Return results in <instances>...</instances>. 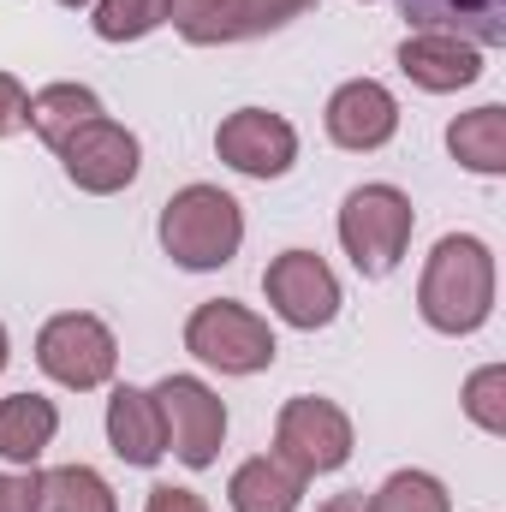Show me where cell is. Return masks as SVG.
Here are the masks:
<instances>
[{
  "label": "cell",
  "mask_w": 506,
  "mask_h": 512,
  "mask_svg": "<svg viewBox=\"0 0 506 512\" xmlns=\"http://www.w3.org/2000/svg\"><path fill=\"white\" fill-rule=\"evenodd\" d=\"M417 310L435 334H477L495 310V256L471 233H447L417 280Z\"/></svg>",
  "instance_id": "1"
},
{
  "label": "cell",
  "mask_w": 506,
  "mask_h": 512,
  "mask_svg": "<svg viewBox=\"0 0 506 512\" xmlns=\"http://www.w3.org/2000/svg\"><path fill=\"white\" fill-rule=\"evenodd\" d=\"M245 245V209L221 185H185L161 209V251L179 268H227Z\"/></svg>",
  "instance_id": "2"
},
{
  "label": "cell",
  "mask_w": 506,
  "mask_h": 512,
  "mask_svg": "<svg viewBox=\"0 0 506 512\" xmlns=\"http://www.w3.org/2000/svg\"><path fill=\"white\" fill-rule=\"evenodd\" d=\"M411 227H417V209L399 185H358L340 209V245L370 280L393 274V262L411 245Z\"/></svg>",
  "instance_id": "3"
},
{
  "label": "cell",
  "mask_w": 506,
  "mask_h": 512,
  "mask_svg": "<svg viewBox=\"0 0 506 512\" xmlns=\"http://www.w3.org/2000/svg\"><path fill=\"white\" fill-rule=\"evenodd\" d=\"M185 352L215 364L221 376H256V370L274 364L280 346H274V334H268V322L256 310L233 304V298H209L185 322Z\"/></svg>",
  "instance_id": "4"
},
{
  "label": "cell",
  "mask_w": 506,
  "mask_h": 512,
  "mask_svg": "<svg viewBox=\"0 0 506 512\" xmlns=\"http://www.w3.org/2000/svg\"><path fill=\"white\" fill-rule=\"evenodd\" d=\"M274 459H286L298 477H328L352 459V417L334 399L298 393L274 417Z\"/></svg>",
  "instance_id": "5"
},
{
  "label": "cell",
  "mask_w": 506,
  "mask_h": 512,
  "mask_svg": "<svg viewBox=\"0 0 506 512\" xmlns=\"http://www.w3.org/2000/svg\"><path fill=\"white\" fill-rule=\"evenodd\" d=\"M36 364H42L60 387L90 393V387H102L108 376H114V364H120V340H114V328H108L102 316H90V310H66V316L42 322V334H36Z\"/></svg>",
  "instance_id": "6"
},
{
  "label": "cell",
  "mask_w": 506,
  "mask_h": 512,
  "mask_svg": "<svg viewBox=\"0 0 506 512\" xmlns=\"http://www.w3.org/2000/svg\"><path fill=\"white\" fill-rule=\"evenodd\" d=\"M149 393H155V411L167 429V453H179V465H191V471L215 465L221 435H227V405L215 399V387L197 376H167Z\"/></svg>",
  "instance_id": "7"
},
{
  "label": "cell",
  "mask_w": 506,
  "mask_h": 512,
  "mask_svg": "<svg viewBox=\"0 0 506 512\" xmlns=\"http://www.w3.org/2000/svg\"><path fill=\"white\" fill-rule=\"evenodd\" d=\"M262 292L274 316L292 328H328L340 316V280L316 251H280L262 274Z\"/></svg>",
  "instance_id": "8"
},
{
  "label": "cell",
  "mask_w": 506,
  "mask_h": 512,
  "mask_svg": "<svg viewBox=\"0 0 506 512\" xmlns=\"http://www.w3.org/2000/svg\"><path fill=\"white\" fill-rule=\"evenodd\" d=\"M54 155L66 161V179L78 191H90V197H114V191H126L131 179H137V137L126 126H114L108 114L90 120V126H78Z\"/></svg>",
  "instance_id": "9"
},
{
  "label": "cell",
  "mask_w": 506,
  "mask_h": 512,
  "mask_svg": "<svg viewBox=\"0 0 506 512\" xmlns=\"http://www.w3.org/2000/svg\"><path fill=\"white\" fill-rule=\"evenodd\" d=\"M215 155L245 179H280L298 161V131L268 108H239L215 131Z\"/></svg>",
  "instance_id": "10"
},
{
  "label": "cell",
  "mask_w": 506,
  "mask_h": 512,
  "mask_svg": "<svg viewBox=\"0 0 506 512\" xmlns=\"http://www.w3.org/2000/svg\"><path fill=\"white\" fill-rule=\"evenodd\" d=\"M399 131V102L376 78H352L328 96V137L340 149H381Z\"/></svg>",
  "instance_id": "11"
},
{
  "label": "cell",
  "mask_w": 506,
  "mask_h": 512,
  "mask_svg": "<svg viewBox=\"0 0 506 512\" xmlns=\"http://www.w3.org/2000/svg\"><path fill=\"white\" fill-rule=\"evenodd\" d=\"M399 12L417 30L453 36L471 48H501L506 42V0H399Z\"/></svg>",
  "instance_id": "12"
},
{
  "label": "cell",
  "mask_w": 506,
  "mask_h": 512,
  "mask_svg": "<svg viewBox=\"0 0 506 512\" xmlns=\"http://www.w3.org/2000/svg\"><path fill=\"white\" fill-rule=\"evenodd\" d=\"M399 72L417 84V90H465L483 78V54L471 42H453V36H405L399 42Z\"/></svg>",
  "instance_id": "13"
},
{
  "label": "cell",
  "mask_w": 506,
  "mask_h": 512,
  "mask_svg": "<svg viewBox=\"0 0 506 512\" xmlns=\"http://www.w3.org/2000/svg\"><path fill=\"white\" fill-rule=\"evenodd\" d=\"M108 447H114L126 465H155V459L167 453V429H161L155 393H143V387H114V399H108Z\"/></svg>",
  "instance_id": "14"
},
{
  "label": "cell",
  "mask_w": 506,
  "mask_h": 512,
  "mask_svg": "<svg viewBox=\"0 0 506 512\" xmlns=\"http://www.w3.org/2000/svg\"><path fill=\"white\" fill-rule=\"evenodd\" d=\"M54 429H60L54 399H42V393H6V399H0V459L36 465V459L48 453Z\"/></svg>",
  "instance_id": "15"
},
{
  "label": "cell",
  "mask_w": 506,
  "mask_h": 512,
  "mask_svg": "<svg viewBox=\"0 0 506 512\" xmlns=\"http://www.w3.org/2000/svg\"><path fill=\"white\" fill-rule=\"evenodd\" d=\"M227 501H233V512H298V501H304V477H298L286 459L262 453V459H245V465L233 471Z\"/></svg>",
  "instance_id": "16"
},
{
  "label": "cell",
  "mask_w": 506,
  "mask_h": 512,
  "mask_svg": "<svg viewBox=\"0 0 506 512\" xmlns=\"http://www.w3.org/2000/svg\"><path fill=\"white\" fill-rule=\"evenodd\" d=\"M90 120H102V96L84 90V84H48V90L30 96V131H36L48 149H60L72 131L90 126Z\"/></svg>",
  "instance_id": "17"
},
{
  "label": "cell",
  "mask_w": 506,
  "mask_h": 512,
  "mask_svg": "<svg viewBox=\"0 0 506 512\" xmlns=\"http://www.w3.org/2000/svg\"><path fill=\"white\" fill-rule=\"evenodd\" d=\"M447 149L453 161H465L471 173H506V108H477V114H459L447 126Z\"/></svg>",
  "instance_id": "18"
},
{
  "label": "cell",
  "mask_w": 506,
  "mask_h": 512,
  "mask_svg": "<svg viewBox=\"0 0 506 512\" xmlns=\"http://www.w3.org/2000/svg\"><path fill=\"white\" fill-rule=\"evenodd\" d=\"M167 18L197 48H215V42H239L245 36V0H173Z\"/></svg>",
  "instance_id": "19"
},
{
  "label": "cell",
  "mask_w": 506,
  "mask_h": 512,
  "mask_svg": "<svg viewBox=\"0 0 506 512\" xmlns=\"http://www.w3.org/2000/svg\"><path fill=\"white\" fill-rule=\"evenodd\" d=\"M36 512H120V501L90 465H60V471L42 477Z\"/></svg>",
  "instance_id": "20"
},
{
  "label": "cell",
  "mask_w": 506,
  "mask_h": 512,
  "mask_svg": "<svg viewBox=\"0 0 506 512\" xmlns=\"http://www.w3.org/2000/svg\"><path fill=\"white\" fill-rule=\"evenodd\" d=\"M173 0H96V36L102 42H137L155 24H167Z\"/></svg>",
  "instance_id": "21"
},
{
  "label": "cell",
  "mask_w": 506,
  "mask_h": 512,
  "mask_svg": "<svg viewBox=\"0 0 506 512\" xmlns=\"http://www.w3.org/2000/svg\"><path fill=\"white\" fill-rule=\"evenodd\" d=\"M370 512H447V489L429 471H393L370 495Z\"/></svg>",
  "instance_id": "22"
},
{
  "label": "cell",
  "mask_w": 506,
  "mask_h": 512,
  "mask_svg": "<svg viewBox=\"0 0 506 512\" xmlns=\"http://www.w3.org/2000/svg\"><path fill=\"white\" fill-rule=\"evenodd\" d=\"M465 411H471L477 429L506 435V370L501 364H489V370H477V376L465 382Z\"/></svg>",
  "instance_id": "23"
},
{
  "label": "cell",
  "mask_w": 506,
  "mask_h": 512,
  "mask_svg": "<svg viewBox=\"0 0 506 512\" xmlns=\"http://www.w3.org/2000/svg\"><path fill=\"white\" fill-rule=\"evenodd\" d=\"M316 0H245V36H262V30H280L292 18H304Z\"/></svg>",
  "instance_id": "24"
},
{
  "label": "cell",
  "mask_w": 506,
  "mask_h": 512,
  "mask_svg": "<svg viewBox=\"0 0 506 512\" xmlns=\"http://www.w3.org/2000/svg\"><path fill=\"white\" fill-rule=\"evenodd\" d=\"M24 126H30V96H24V84L12 72H0V137H12Z\"/></svg>",
  "instance_id": "25"
},
{
  "label": "cell",
  "mask_w": 506,
  "mask_h": 512,
  "mask_svg": "<svg viewBox=\"0 0 506 512\" xmlns=\"http://www.w3.org/2000/svg\"><path fill=\"white\" fill-rule=\"evenodd\" d=\"M36 495H42V471L0 477V512H36Z\"/></svg>",
  "instance_id": "26"
},
{
  "label": "cell",
  "mask_w": 506,
  "mask_h": 512,
  "mask_svg": "<svg viewBox=\"0 0 506 512\" xmlns=\"http://www.w3.org/2000/svg\"><path fill=\"white\" fill-rule=\"evenodd\" d=\"M143 512H209V507H203V495H197V489L155 483V489H149V507H143Z\"/></svg>",
  "instance_id": "27"
},
{
  "label": "cell",
  "mask_w": 506,
  "mask_h": 512,
  "mask_svg": "<svg viewBox=\"0 0 506 512\" xmlns=\"http://www.w3.org/2000/svg\"><path fill=\"white\" fill-rule=\"evenodd\" d=\"M322 512H370V501H364V495H334Z\"/></svg>",
  "instance_id": "28"
},
{
  "label": "cell",
  "mask_w": 506,
  "mask_h": 512,
  "mask_svg": "<svg viewBox=\"0 0 506 512\" xmlns=\"http://www.w3.org/2000/svg\"><path fill=\"white\" fill-rule=\"evenodd\" d=\"M0 370H6V328H0Z\"/></svg>",
  "instance_id": "29"
},
{
  "label": "cell",
  "mask_w": 506,
  "mask_h": 512,
  "mask_svg": "<svg viewBox=\"0 0 506 512\" xmlns=\"http://www.w3.org/2000/svg\"><path fill=\"white\" fill-rule=\"evenodd\" d=\"M60 6H90V0H60Z\"/></svg>",
  "instance_id": "30"
}]
</instances>
